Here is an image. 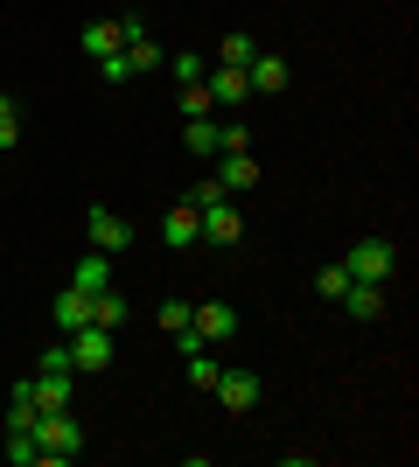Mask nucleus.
I'll list each match as a JSON object with an SVG mask.
<instances>
[{"mask_svg":"<svg viewBox=\"0 0 419 467\" xmlns=\"http://www.w3.org/2000/svg\"><path fill=\"white\" fill-rule=\"evenodd\" d=\"M70 370L78 377H105L112 370V328H99V321H84V328H70Z\"/></svg>","mask_w":419,"mask_h":467,"instance_id":"obj_1","label":"nucleus"},{"mask_svg":"<svg viewBox=\"0 0 419 467\" xmlns=\"http://www.w3.org/2000/svg\"><path fill=\"white\" fill-rule=\"evenodd\" d=\"M392 265H399L392 237H357V244H350V258H342V273L363 279V286H384V279H392Z\"/></svg>","mask_w":419,"mask_h":467,"instance_id":"obj_2","label":"nucleus"},{"mask_svg":"<svg viewBox=\"0 0 419 467\" xmlns=\"http://www.w3.org/2000/svg\"><path fill=\"white\" fill-rule=\"evenodd\" d=\"M36 447H42V461H78L84 426L70 419V411H42L36 419Z\"/></svg>","mask_w":419,"mask_h":467,"instance_id":"obj_3","label":"nucleus"},{"mask_svg":"<svg viewBox=\"0 0 419 467\" xmlns=\"http://www.w3.org/2000/svg\"><path fill=\"white\" fill-rule=\"evenodd\" d=\"M210 390H217V405L231 411V419L259 411V398H266V384H259L252 370H217V384H210Z\"/></svg>","mask_w":419,"mask_h":467,"instance_id":"obj_4","label":"nucleus"},{"mask_svg":"<svg viewBox=\"0 0 419 467\" xmlns=\"http://www.w3.org/2000/svg\"><path fill=\"white\" fill-rule=\"evenodd\" d=\"M84 231H91V252H105V258L133 252V223H126V216H112L105 202H99L91 216H84Z\"/></svg>","mask_w":419,"mask_h":467,"instance_id":"obj_5","label":"nucleus"},{"mask_svg":"<svg viewBox=\"0 0 419 467\" xmlns=\"http://www.w3.org/2000/svg\"><path fill=\"white\" fill-rule=\"evenodd\" d=\"M189 335H196L203 349H210V342H231V335H238V307H231V300H203V307L189 314Z\"/></svg>","mask_w":419,"mask_h":467,"instance_id":"obj_6","label":"nucleus"},{"mask_svg":"<svg viewBox=\"0 0 419 467\" xmlns=\"http://www.w3.org/2000/svg\"><path fill=\"white\" fill-rule=\"evenodd\" d=\"M161 244H168V252H189V244H203V210H196V202H175V210L161 216Z\"/></svg>","mask_w":419,"mask_h":467,"instance_id":"obj_7","label":"nucleus"},{"mask_svg":"<svg viewBox=\"0 0 419 467\" xmlns=\"http://www.w3.org/2000/svg\"><path fill=\"white\" fill-rule=\"evenodd\" d=\"M203 91H210V105H217V112H231V105H245V98H252V84H245V70L217 63V70H203Z\"/></svg>","mask_w":419,"mask_h":467,"instance_id":"obj_8","label":"nucleus"},{"mask_svg":"<svg viewBox=\"0 0 419 467\" xmlns=\"http://www.w3.org/2000/svg\"><path fill=\"white\" fill-rule=\"evenodd\" d=\"M238 237H245V216H238V202H231V195L203 210V244H238Z\"/></svg>","mask_w":419,"mask_h":467,"instance_id":"obj_9","label":"nucleus"},{"mask_svg":"<svg viewBox=\"0 0 419 467\" xmlns=\"http://www.w3.org/2000/svg\"><path fill=\"white\" fill-rule=\"evenodd\" d=\"M70 377L78 370H36L28 377V398H36L42 411H70Z\"/></svg>","mask_w":419,"mask_h":467,"instance_id":"obj_10","label":"nucleus"},{"mask_svg":"<svg viewBox=\"0 0 419 467\" xmlns=\"http://www.w3.org/2000/svg\"><path fill=\"white\" fill-rule=\"evenodd\" d=\"M245 84H252L259 98H279V91H287V57H266V49H259V57L245 63Z\"/></svg>","mask_w":419,"mask_h":467,"instance_id":"obj_11","label":"nucleus"},{"mask_svg":"<svg viewBox=\"0 0 419 467\" xmlns=\"http://www.w3.org/2000/svg\"><path fill=\"white\" fill-rule=\"evenodd\" d=\"M217 182H224V195H245L259 182V161L252 154H217Z\"/></svg>","mask_w":419,"mask_h":467,"instance_id":"obj_12","label":"nucleus"},{"mask_svg":"<svg viewBox=\"0 0 419 467\" xmlns=\"http://www.w3.org/2000/svg\"><path fill=\"white\" fill-rule=\"evenodd\" d=\"M70 286H78V293H105V286H112V258H105V252H84L78 265H70Z\"/></svg>","mask_w":419,"mask_h":467,"instance_id":"obj_13","label":"nucleus"},{"mask_svg":"<svg viewBox=\"0 0 419 467\" xmlns=\"http://www.w3.org/2000/svg\"><path fill=\"white\" fill-rule=\"evenodd\" d=\"M342 307H350V321H378V314H384V286L350 279V286H342Z\"/></svg>","mask_w":419,"mask_h":467,"instance_id":"obj_14","label":"nucleus"},{"mask_svg":"<svg viewBox=\"0 0 419 467\" xmlns=\"http://www.w3.org/2000/svg\"><path fill=\"white\" fill-rule=\"evenodd\" d=\"M84 321H91V293L63 286V293H57V328L70 335V328H84Z\"/></svg>","mask_w":419,"mask_h":467,"instance_id":"obj_15","label":"nucleus"},{"mask_svg":"<svg viewBox=\"0 0 419 467\" xmlns=\"http://www.w3.org/2000/svg\"><path fill=\"white\" fill-rule=\"evenodd\" d=\"M78 49H84V57H112V49H120V21H84Z\"/></svg>","mask_w":419,"mask_h":467,"instance_id":"obj_16","label":"nucleus"},{"mask_svg":"<svg viewBox=\"0 0 419 467\" xmlns=\"http://www.w3.org/2000/svg\"><path fill=\"white\" fill-rule=\"evenodd\" d=\"M182 140H189V154H196V161H217V119H189Z\"/></svg>","mask_w":419,"mask_h":467,"instance_id":"obj_17","label":"nucleus"},{"mask_svg":"<svg viewBox=\"0 0 419 467\" xmlns=\"http://www.w3.org/2000/svg\"><path fill=\"white\" fill-rule=\"evenodd\" d=\"M91 321L120 335V328H126V300H120V293H112V286H105V293H91Z\"/></svg>","mask_w":419,"mask_h":467,"instance_id":"obj_18","label":"nucleus"},{"mask_svg":"<svg viewBox=\"0 0 419 467\" xmlns=\"http://www.w3.org/2000/svg\"><path fill=\"white\" fill-rule=\"evenodd\" d=\"M252 57H259V42L245 36V28H231V36L217 42V63H231V70H245V63H252Z\"/></svg>","mask_w":419,"mask_h":467,"instance_id":"obj_19","label":"nucleus"},{"mask_svg":"<svg viewBox=\"0 0 419 467\" xmlns=\"http://www.w3.org/2000/svg\"><path fill=\"white\" fill-rule=\"evenodd\" d=\"M182 377H189L196 390H210V384H217V356H210V349H189V356H182Z\"/></svg>","mask_w":419,"mask_h":467,"instance_id":"obj_20","label":"nucleus"},{"mask_svg":"<svg viewBox=\"0 0 419 467\" xmlns=\"http://www.w3.org/2000/svg\"><path fill=\"white\" fill-rule=\"evenodd\" d=\"M161 70H168L175 84H203V70H210V63H203V57H189V49H168V63H161Z\"/></svg>","mask_w":419,"mask_h":467,"instance_id":"obj_21","label":"nucleus"},{"mask_svg":"<svg viewBox=\"0 0 419 467\" xmlns=\"http://www.w3.org/2000/svg\"><path fill=\"white\" fill-rule=\"evenodd\" d=\"M126 63H133V78H140V70H161V63H168V49H161L154 36H147V42H126Z\"/></svg>","mask_w":419,"mask_h":467,"instance_id":"obj_22","label":"nucleus"},{"mask_svg":"<svg viewBox=\"0 0 419 467\" xmlns=\"http://www.w3.org/2000/svg\"><path fill=\"white\" fill-rule=\"evenodd\" d=\"M7 461H15V467H42V447H36V432H7Z\"/></svg>","mask_w":419,"mask_h":467,"instance_id":"obj_23","label":"nucleus"},{"mask_svg":"<svg viewBox=\"0 0 419 467\" xmlns=\"http://www.w3.org/2000/svg\"><path fill=\"white\" fill-rule=\"evenodd\" d=\"M342 286H350V273H342V258H329V265L315 273V293L321 300H342Z\"/></svg>","mask_w":419,"mask_h":467,"instance_id":"obj_24","label":"nucleus"},{"mask_svg":"<svg viewBox=\"0 0 419 467\" xmlns=\"http://www.w3.org/2000/svg\"><path fill=\"white\" fill-rule=\"evenodd\" d=\"M7 147H21V112H15V98L0 91V154H7Z\"/></svg>","mask_w":419,"mask_h":467,"instance_id":"obj_25","label":"nucleus"},{"mask_svg":"<svg viewBox=\"0 0 419 467\" xmlns=\"http://www.w3.org/2000/svg\"><path fill=\"white\" fill-rule=\"evenodd\" d=\"M217 154H252V133H245V119L217 126Z\"/></svg>","mask_w":419,"mask_h":467,"instance_id":"obj_26","label":"nucleus"},{"mask_svg":"<svg viewBox=\"0 0 419 467\" xmlns=\"http://www.w3.org/2000/svg\"><path fill=\"white\" fill-rule=\"evenodd\" d=\"M217 105H210V91L203 84H182V119H210Z\"/></svg>","mask_w":419,"mask_h":467,"instance_id":"obj_27","label":"nucleus"},{"mask_svg":"<svg viewBox=\"0 0 419 467\" xmlns=\"http://www.w3.org/2000/svg\"><path fill=\"white\" fill-rule=\"evenodd\" d=\"M99 78H105V84H126V78H133V63H126V49H112V57H99Z\"/></svg>","mask_w":419,"mask_h":467,"instance_id":"obj_28","label":"nucleus"},{"mask_svg":"<svg viewBox=\"0 0 419 467\" xmlns=\"http://www.w3.org/2000/svg\"><path fill=\"white\" fill-rule=\"evenodd\" d=\"M189 202H196V210H210V202H224V182L210 175V182H196V189H189Z\"/></svg>","mask_w":419,"mask_h":467,"instance_id":"obj_29","label":"nucleus"},{"mask_svg":"<svg viewBox=\"0 0 419 467\" xmlns=\"http://www.w3.org/2000/svg\"><path fill=\"white\" fill-rule=\"evenodd\" d=\"M126 42H147V15H120V49Z\"/></svg>","mask_w":419,"mask_h":467,"instance_id":"obj_30","label":"nucleus"},{"mask_svg":"<svg viewBox=\"0 0 419 467\" xmlns=\"http://www.w3.org/2000/svg\"><path fill=\"white\" fill-rule=\"evenodd\" d=\"M0 411H7V405H0Z\"/></svg>","mask_w":419,"mask_h":467,"instance_id":"obj_31","label":"nucleus"}]
</instances>
